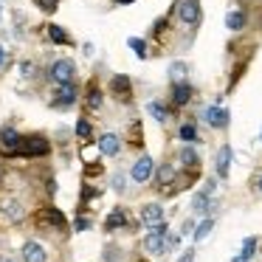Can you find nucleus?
<instances>
[{
    "label": "nucleus",
    "instance_id": "nucleus-1",
    "mask_svg": "<svg viewBox=\"0 0 262 262\" xmlns=\"http://www.w3.org/2000/svg\"><path fill=\"white\" fill-rule=\"evenodd\" d=\"M178 12V20H181L186 29H194L200 23V0H175L169 9V14Z\"/></svg>",
    "mask_w": 262,
    "mask_h": 262
},
{
    "label": "nucleus",
    "instance_id": "nucleus-2",
    "mask_svg": "<svg viewBox=\"0 0 262 262\" xmlns=\"http://www.w3.org/2000/svg\"><path fill=\"white\" fill-rule=\"evenodd\" d=\"M48 152H51V144H48L46 136H23L17 149V155H26V158H42Z\"/></svg>",
    "mask_w": 262,
    "mask_h": 262
},
{
    "label": "nucleus",
    "instance_id": "nucleus-3",
    "mask_svg": "<svg viewBox=\"0 0 262 262\" xmlns=\"http://www.w3.org/2000/svg\"><path fill=\"white\" fill-rule=\"evenodd\" d=\"M48 76H51L54 85L74 82V79H76V65H74V59H57V62L48 68Z\"/></svg>",
    "mask_w": 262,
    "mask_h": 262
},
{
    "label": "nucleus",
    "instance_id": "nucleus-4",
    "mask_svg": "<svg viewBox=\"0 0 262 262\" xmlns=\"http://www.w3.org/2000/svg\"><path fill=\"white\" fill-rule=\"evenodd\" d=\"M194 96V85L189 79L183 82H172V93H169V104L172 107H186Z\"/></svg>",
    "mask_w": 262,
    "mask_h": 262
},
{
    "label": "nucleus",
    "instance_id": "nucleus-5",
    "mask_svg": "<svg viewBox=\"0 0 262 262\" xmlns=\"http://www.w3.org/2000/svg\"><path fill=\"white\" fill-rule=\"evenodd\" d=\"M130 178H133L136 183H149V181L155 178V161L149 158V155H141V158L133 164Z\"/></svg>",
    "mask_w": 262,
    "mask_h": 262
},
{
    "label": "nucleus",
    "instance_id": "nucleus-6",
    "mask_svg": "<svg viewBox=\"0 0 262 262\" xmlns=\"http://www.w3.org/2000/svg\"><path fill=\"white\" fill-rule=\"evenodd\" d=\"M79 99V91H76V82H65V85L54 88V107H71Z\"/></svg>",
    "mask_w": 262,
    "mask_h": 262
},
{
    "label": "nucleus",
    "instance_id": "nucleus-7",
    "mask_svg": "<svg viewBox=\"0 0 262 262\" xmlns=\"http://www.w3.org/2000/svg\"><path fill=\"white\" fill-rule=\"evenodd\" d=\"M203 119H206V124L214 127V130H226V127L231 124V113H228L226 107H220V104H209Z\"/></svg>",
    "mask_w": 262,
    "mask_h": 262
},
{
    "label": "nucleus",
    "instance_id": "nucleus-8",
    "mask_svg": "<svg viewBox=\"0 0 262 262\" xmlns=\"http://www.w3.org/2000/svg\"><path fill=\"white\" fill-rule=\"evenodd\" d=\"M231 161H234V152H231V144H223L214 155V175L220 181H226L228 172H231Z\"/></svg>",
    "mask_w": 262,
    "mask_h": 262
},
{
    "label": "nucleus",
    "instance_id": "nucleus-9",
    "mask_svg": "<svg viewBox=\"0 0 262 262\" xmlns=\"http://www.w3.org/2000/svg\"><path fill=\"white\" fill-rule=\"evenodd\" d=\"M217 209V203L211 200V194L209 192H194V198H192V217H209L211 211Z\"/></svg>",
    "mask_w": 262,
    "mask_h": 262
},
{
    "label": "nucleus",
    "instance_id": "nucleus-10",
    "mask_svg": "<svg viewBox=\"0 0 262 262\" xmlns=\"http://www.w3.org/2000/svg\"><path fill=\"white\" fill-rule=\"evenodd\" d=\"M20 141H23V136H20V133L14 130V127H3V130H0V152L17 155Z\"/></svg>",
    "mask_w": 262,
    "mask_h": 262
},
{
    "label": "nucleus",
    "instance_id": "nucleus-11",
    "mask_svg": "<svg viewBox=\"0 0 262 262\" xmlns=\"http://www.w3.org/2000/svg\"><path fill=\"white\" fill-rule=\"evenodd\" d=\"M110 93H113L119 102H127V99L133 96V82H130V76L116 74L113 79H110Z\"/></svg>",
    "mask_w": 262,
    "mask_h": 262
},
{
    "label": "nucleus",
    "instance_id": "nucleus-12",
    "mask_svg": "<svg viewBox=\"0 0 262 262\" xmlns=\"http://www.w3.org/2000/svg\"><path fill=\"white\" fill-rule=\"evenodd\" d=\"M138 217H141L144 226H155V223L164 220V206L161 203H144L141 209H138Z\"/></svg>",
    "mask_w": 262,
    "mask_h": 262
},
{
    "label": "nucleus",
    "instance_id": "nucleus-13",
    "mask_svg": "<svg viewBox=\"0 0 262 262\" xmlns=\"http://www.w3.org/2000/svg\"><path fill=\"white\" fill-rule=\"evenodd\" d=\"M99 152L107 155V158H116V155L121 152V138L116 136V133H104V136L99 138Z\"/></svg>",
    "mask_w": 262,
    "mask_h": 262
},
{
    "label": "nucleus",
    "instance_id": "nucleus-14",
    "mask_svg": "<svg viewBox=\"0 0 262 262\" xmlns=\"http://www.w3.org/2000/svg\"><path fill=\"white\" fill-rule=\"evenodd\" d=\"M226 29L231 31V34H239V31L248 29V14L243 12V9H234V12L226 14Z\"/></svg>",
    "mask_w": 262,
    "mask_h": 262
},
{
    "label": "nucleus",
    "instance_id": "nucleus-15",
    "mask_svg": "<svg viewBox=\"0 0 262 262\" xmlns=\"http://www.w3.org/2000/svg\"><path fill=\"white\" fill-rule=\"evenodd\" d=\"M166 234H158V231H149L147 228V237H144V251L147 254H166Z\"/></svg>",
    "mask_w": 262,
    "mask_h": 262
},
{
    "label": "nucleus",
    "instance_id": "nucleus-16",
    "mask_svg": "<svg viewBox=\"0 0 262 262\" xmlns=\"http://www.w3.org/2000/svg\"><path fill=\"white\" fill-rule=\"evenodd\" d=\"M175 181H178V169L172 166V161H169V164H161L158 169H155V183H158L161 192H164L169 183H175Z\"/></svg>",
    "mask_w": 262,
    "mask_h": 262
},
{
    "label": "nucleus",
    "instance_id": "nucleus-17",
    "mask_svg": "<svg viewBox=\"0 0 262 262\" xmlns=\"http://www.w3.org/2000/svg\"><path fill=\"white\" fill-rule=\"evenodd\" d=\"M40 223H48V226H51V228H57V231H65V228H68V223H65V214H62L59 209H54V206L42 209Z\"/></svg>",
    "mask_w": 262,
    "mask_h": 262
},
{
    "label": "nucleus",
    "instance_id": "nucleus-18",
    "mask_svg": "<svg viewBox=\"0 0 262 262\" xmlns=\"http://www.w3.org/2000/svg\"><path fill=\"white\" fill-rule=\"evenodd\" d=\"M127 223H130V217H127V209H121V206H116V209L107 214V220H104V231H116V228H127Z\"/></svg>",
    "mask_w": 262,
    "mask_h": 262
},
{
    "label": "nucleus",
    "instance_id": "nucleus-19",
    "mask_svg": "<svg viewBox=\"0 0 262 262\" xmlns=\"http://www.w3.org/2000/svg\"><path fill=\"white\" fill-rule=\"evenodd\" d=\"M23 262H48L46 248H42L40 243H34V239H29V243L23 245Z\"/></svg>",
    "mask_w": 262,
    "mask_h": 262
},
{
    "label": "nucleus",
    "instance_id": "nucleus-20",
    "mask_svg": "<svg viewBox=\"0 0 262 262\" xmlns=\"http://www.w3.org/2000/svg\"><path fill=\"white\" fill-rule=\"evenodd\" d=\"M178 161L183 164V169H200V155H198V149H194V144H186V147H181V152H178Z\"/></svg>",
    "mask_w": 262,
    "mask_h": 262
},
{
    "label": "nucleus",
    "instance_id": "nucleus-21",
    "mask_svg": "<svg viewBox=\"0 0 262 262\" xmlns=\"http://www.w3.org/2000/svg\"><path fill=\"white\" fill-rule=\"evenodd\" d=\"M178 138H181L183 144H200V130H198V121H183L181 127H178Z\"/></svg>",
    "mask_w": 262,
    "mask_h": 262
},
{
    "label": "nucleus",
    "instance_id": "nucleus-22",
    "mask_svg": "<svg viewBox=\"0 0 262 262\" xmlns=\"http://www.w3.org/2000/svg\"><path fill=\"white\" fill-rule=\"evenodd\" d=\"M3 217H6L9 223H20L26 217V209L20 200H3Z\"/></svg>",
    "mask_w": 262,
    "mask_h": 262
},
{
    "label": "nucleus",
    "instance_id": "nucleus-23",
    "mask_svg": "<svg viewBox=\"0 0 262 262\" xmlns=\"http://www.w3.org/2000/svg\"><path fill=\"white\" fill-rule=\"evenodd\" d=\"M147 113L152 116L158 124H164V121L169 119V113H172V104H164V102H158V99H155V102L147 104Z\"/></svg>",
    "mask_w": 262,
    "mask_h": 262
},
{
    "label": "nucleus",
    "instance_id": "nucleus-24",
    "mask_svg": "<svg viewBox=\"0 0 262 262\" xmlns=\"http://www.w3.org/2000/svg\"><path fill=\"white\" fill-rule=\"evenodd\" d=\"M85 104H88V110H93V113H96V110H102V104H104V93L99 91L96 82H93V85L88 88V93H85Z\"/></svg>",
    "mask_w": 262,
    "mask_h": 262
},
{
    "label": "nucleus",
    "instance_id": "nucleus-25",
    "mask_svg": "<svg viewBox=\"0 0 262 262\" xmlns=\"http://www.w3.org/2000/svg\"><path fill=\"white\" fill-rule=\"evenodd\" d=\"M211 228H214V214H209V217H203V220L194 226V243H200V239H206L211 234Z\"/></svg>",
    "mask_w": 262,
    "mask_h": 262
},
{
    "label": "nucleus",
    "instance_id": "nucleus-26",
    "mask_svg": "<svg viewBox=\"0 0 262 262\" xmlns=\"http://www.w3.org/2000/svg\"><path fill=\"white\" fill-rule=\"evenodd\" d=\"M48 40L57 42V46H74V40L68 37V31L62 26H48Z\"/></svg>",
    "mask_w": 262,
    "mask_h": 262
},
{
    "label": "nucleus",
    "instance_id": "nucleus-27",
    "mask_svg": "<svg viewBox=\"0 0 262 262\" xmlns=\"http://www.w3.org/2000/svg\"><path fill=\"white\" fill-rule=\"evenodd\" d=\"M256 245H259V239H256V237H245L243 239V248H239V256H243L245 262H251V259H254V254H256Z\"/></svg>",
    "mask_w": 262,
    "mask_h": 262
},
{
    "label": "nucleus",
    "instance_id": "nucleus-28",
    "mask_svg": "<svg viewBox=\"0 0 262 262\" xmlns=\"http://www.w3.org/2000/svg\"><path fill=\"white\" fill-rule=\"evenodd\" d=\"M186 74H189V65L181 62V59L169 65V79L172 82H183V79H186Z\"/></svg>",
    "mask_w": 262,
    "mask_h": 262
},
{
    "label": "nucleus",
    "instance_id": "nucleus-29",
    "mask_svg": "<svg viewBox=\"0 0 262 262\" xmlns=\"http://www.w3.org/2000/svg\"><path fill=\"white\" fill-rule=\"evenodd\" d=\"M127 46L136 51L138 59H147V40H141V37H130V40H127Z\"/></svg>",
    "mask_w": 262,
    "mask_h": 262
},
{
    "label": "nucleus",
    "instance_id": "nucleus-30",
    "mask_svg": "<svg viewBox=\"0 0 262 262\" xmlns=\"http://www.w3.org/2000/svg\"><path fill=\"white\" fill-rule=\"evenodd\" d=\"M74 130H76V136H79L82 141H88V138L93 136V127H91V121H88V119H79V121H76Z\"/></svg>",
    "mask_w": 262,
    "mask_h": 262
},
{
    "label": "nucleus",
    "instance_id": "nucleus-31",
    "mask_svg": "<svg viewBox=\"0 0 262 262\" xmlns=\"http://www.w3.org/2000/svg\"><path fill=\"white\" fill-rule=\"evenodd\" d=\"M166 29H169V17H158V20L152 23V34H155V37H164Z\"/></svg>",
    "mask_w": 262,
    "mask_h": 262
},
{
    "label": "nucleus",
    "instance_id": "nucleus-32",
    "mask_svg": "<svg viewBox=\"0 0 262 262\" xmlns=\"http://www.w3.org/2000/svg\"><path fill=\"white\" fill-rule=\"evenodd\" d=\"M20 74H23L26 79H34V76H37V65H34V62H29V59H26V62L20 65Z\"/></svg>",
    "mask_w": 262,
    "mask_h": 262
},
{
    "label": "nucleus",
    "instance_id": "nucleus-33",
    "mask_svg": "<svg viewBox=\"0 0 262 262\" xmlns=\"http://www.w3.org/2000/svg\"><path fill=\"white\" fill-rule=\"evenodd\" d=\"M37 6L42 9V12H57V6H59V0H37Z\"/></svg>",
    "mask_w": 262,
    "mask_h": 262
},
{
    "label": "nucleus",
    "instance_id": "nucleus-34",
    "mask_svg": "<svg viewBox=\"0 0 262 262\" xmlns=\"http://www.w3.org/2000/svg\"><path fill=\"white\" fill-rule=\"evenodd\" d=\"M166 251H178V245H181V234H166Z\"/></svg>",
    "mask_w": 262,
    "mask_h": 262
},
{
    "label": "nucleus",
    "instance_id": "nucleus-35",
    "mask_svg": "<svg viewBox=\"0 0 262 262\" xmlns=\"http://www.w3.org/2000/svg\"><path fill=\"white\" fill-rule=\"evenodd\" d=\"M113 189L116 192H124V172H116L113 175Z\"/></svg>",
    "mask_w": 262,
    "mask_h": 262
},
{
    "label": "nucleus",
    "instance_id": "nucleus-36",
    "mask_svg": "<svg viewBox=\"0 0 262 262\" xmlns=\"http://www.w3.org/2000/svg\"><path fill=\"white\" fill-rule=\"evenodd\" d=\"M74 228L76 231H88V228H91V220H88V217H76V223H74Z\"/></svg>",
    "mask_w": 262,
    "mask_h": 262
},
{
    "label": "nucleus",
    "instance_id": "nucleus-37",
    "mask_svg": "<svg viewBox=\"0 0 262 262\" xmlns=\"http://www.w3.org/2000/svg\"><path fill=\"white\" fill-rule=\"evenodd\" d=\"M194 254H198V251H194V248L183 251V256H181V259H178V262H194Z\"/></svg>",
    "mask_w": 262,
    "mask_h": 262
},
{
    "label": "nucleus",
    "instance_id": "nucleus-38",
    "mask_svg": "<svg viewBox=\"0 0 262 262\" xmlns=\"http://www.w3.org/2000/svg\"><path fill=\"white\" fill-rule=\"evenodd\" d=\"M192 228H194V220H186V223H183V228H181V237H186V234H192Z\"/></svg>",
    "mask_w": 262,
    "mask_h": 262
},
{
    "label": "nucleus",
    "instance_id": "nucleus-39",
    "mask_svg": "<svg viewBox=\"0 0 262 262\" xmlns=\"http://www.w3.org/2000/svg\"><path fill=\"white\" fill-rule=\"evenodd\" d=\"M96 194H99V189H91V186H88V189H85V192H82V198H85V200H88V198H96Z\"/></svg>",
    "mask_w": 262,
    "mask_h": 262
},
{
    "label": "nucleus",
    "instance_id": "nucleus-40",
    "mask_svg": "<svg viewBox=\"0 0 262 262\" xmlns=\"http://www.w3.org/2000/svg\"><path fill=\"white\" fill-rule=\"evenodd\" d=\"M116 6H127V3H136V0H113Z\"/></svg>",
    "mask_w": 262,
    "mask_h": 262
},
{
    "label": "nucleus",
    "instance_id": "nucleus-41",
    "mask_svg": "<svg viewBox=\"0 0 262 262\" xmlns=\"http://www.w3.org/2000/svg\"><path fill=\"white\" fill-rule=\"evenodd\" d=\"M3 59H6V51H3V46H0V68H3Z\"/></svg>",
    "mask_w": 262,
    "mask_h": 262
},
{
    "label": "nucleus",
    "instance_id": "nucleus-42",
    "mask_svg": "<svg viewBox=\"0 0 262 262\" xmlns=\"http://www.w3.org/2000/svg\"><path fill=\"white\" fill-rule=\"evenodd\" d=\"M0 262H14L12 256H0Z\"/></svg>",
    "mask_w": 262,
    "mask_h": 262
},
{
    "label": "nucleus",
    "instance_id": "nucleus-43",
    "mask_svg": "<svg viewBox=\"0 0 262 262\" xmlns=\"http://www.w3.org/2000/svg\"><path fill=\"white\" fill-rule=\"evenodd\" d=\"M231 262H245V259H243V256H239V254H237V256H234V259H231Z\"/></svg>",
    "mask_w": 262,
    "mask_h": 262
},
{
    "label": "nucleus",
    "instance_id": "nucleus-44",
    "mask_svg": "<svg viewBox=\"0 0 262 262\" xmlns=\"http://www.w3.org/2000/svg\"><path fill=\"white\" fill-rule=\"evenodd\" d=\"M256 189H259V192H262V178H259V183H256Z\"/></svg>",
    "mask_w": 262,
    "mask_h": 262
},
{
    "label": "nucleus",
    "instance_id": "nucleus-45",
    "mask_svg": "<svg viewBox=\"0 0 262 262\" xmlns=\"http://www.w3.org/2000/svg\"><path fill=\"white\" fill-rule=\"evenodd\" d=\"M0 14H3V9H0Z\"/></svg>",
    "mask_w": 262,
    "mask_h": 262
}]
</instances>
